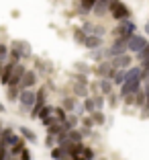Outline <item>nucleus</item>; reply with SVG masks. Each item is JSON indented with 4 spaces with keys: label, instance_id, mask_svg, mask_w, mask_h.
<instances>
[{
    "label": "nucleus",
    "instance_id": "nucleus-1",
    "mask_svg": "<svg viewBox=\"0 0 149 160\" xmlns=\"http://www.w3.org/2000/svg\"><path fill=\"white\" fill-rule=\"evenodd\" d=\"M108 10L112 12V17H114L117 21H125V19H129V17H131V10L127 8L125 4H123L121 0H110Z\"/></svg>",
    "mask_w": 149,
    "mask_h": 160
},
{
    "label": "nucleus",
    "instance_id": "nucleus-2",
    "mask_svg": "<svg viewBox=\"0 0 149 160\" xmlns=\"http://www.w3.org/2000/svg\"><path fill=\"white\" fill-rule=\"evenodd\" d=\"M19 103H21V109L29 111V109L33 107V103H35V92L29 90V88L21 90V92H19Z\"/></svg>",
    "mask_w": 149,
    "mask_h": 160
},
{
    "label": "nucleus",
    "instance_id": "nucleus-3",
    "mask_svg": "<svg viewBox=\"0 0 149 160\" xmlns=\"http://www.w3.org/2000/svg\"><path fill=\"white\" fill-rule=\"evenodd\" d=\"M145 43H147V39L141 37V35H129V39H127V49L137 53L141 47H145Z\"/></svg>",
    "mask_w": 149,
    "mask_h": 160
},
{
    "label": "nucleus",
    "instance_id": "nucleus-4",
    "mask_svg": "<svg viewBox=\"0 0 149 160\" xmlns=\"http://www.w3.org/2000/svg\"><path fill=\"white\" fill-rule=\"evenodd\" d=\"M23 74H25V66H21V64H16V62H14L12 72H10V78H8V82H6V84H8V86H19Z\"/></svg>",
    "mask_w": 149,
    "mask_h": 160
},
{
    "label": "nucleus",
    "instance_id": "nucleus-5",
    "mask_svg": "<svg viewBox=\"0 0 149 160\" xmlns=\"http://www.w3.org/2000/svg\"><path fill=\"white\" fill-rule=\"evenodd\" d=\"M45 94H47L45 88H41L37 94H35V103H33V107L29 109V111H31V117H37V113L41 111V107L45 105Z\"/></svg>",
    "mask_w": 149,
    "mask_h": 160
},
{
    "label": "nucleus",
    "instance_id": "nucleus-6",
    "mask_svg": "<svg viewBox=\"0 0 149 160\" xmlns=\"http://www.w3.org/2000/svg\"><path fill=\"white\" fill-rule=\"evenodd\" d=\"M141 88V80H125L123 82V88H121V97H127V94H135L137 90Z\"/></svg>",
    "mask_w": 149,
    "mask_h": 160
},
{
    "label": "nucleus",
    "instance_id": "nucleus-7",
    "mask_svg": "<svg viewBox=\"0 0 149 160\" xmlns=\"http://www.w3.org/2000/svg\"><path fill=\"white\" fill-rule=\"evenodd\" d=\"M133 31H135V23H131L129 19H125V23H121L114 29V33H117L119 37H129V35H133Z\"/></svg>",
    "mask_w": 149,
    "mask_h": 160
},
{
    "label": "nucleus",
    "instance_id": "nucleus-8",
    "mask_svg": "<svg viewBox=\"0 0 149 160\" xmlns=\"http://www.w3.org/2000/svg\"><path fill=\"white\" fill-rule=\"evenodd\" d=\"M127 39L129 37H121L112 43V47L108 49V56H119V53H125L127 52Z\"/></svg>",
    "mask_w": 149,
    "mask_h": 160
},
{
    "label": "nucleus",
    "instance_id": "nucleus-9",
    "mask_svg": "<svg viewBox=\"0 0 149 160\" xmlns=\"http://www.w3.org/2000/svg\"><path fill=\"white\" fill-rule=\"evenodd\" d=\"M35 80H37L35 72H31V70H25V74H23V78H21L19 86H21V88H31V86L35 84Z\"/></svg>",
    "mask_w": 149,
    "mask_h": 160
},
{
    "label": "nucleus",
    "instance_id": "nucleus-10",
    "mask_svg": "<svg viewBox=\"0 0 149 160\" xmlns=\"http://www.w3.org/2000/svg\"><path fill=\"white\" fill-rule=\"evenodd\" d=\"M108 4H110V0H96L94 6H92V12L96 17H102V14L108 12Z\"/></svg>",
    "mask_w": 149,
    "mask_h": 160
},
{
    "label": "nucleus",
    "instance_id": "nucleus-11",
    "mask_svg": "<svg viewBox=\"0 0 149 160\" xmlns=\"http://www.w3.org/2000/svg\"><path fill=\"white\" fill-rule=\"evenodd\" d=\"M82 45H86L88 49H94V47L102 45V39H100V35H86L84 41H82Z\"/></svg>",
    "mask_w": 149,
    "mask_h": 160
},
{
    "label": "nucleus",
    "instance_id": "nucleus-12",
    "mask_svg": "<svg viewBox=\"0 0 149 160\" xmlns=\"http://www.w3.org/2000/svg\"><path fill=\"white\" fill-rule=\"evenodd\" d=\"M112 66L114 68H127L131 66V56H125V53H119V56H112Z\"/></svg>",
    "mask_w": 149,
    "mask_h": 160
},
{
    "label": "nucleus",
    "instance_id": "nucleus-13",
    "mask_svg": "<svg viewBox=\"0 0 149 160\" xmlns=\"http://www.w3.org/2000/svg\"><path fill=\"white\" fill-rule=\"evenodd\" d=\"M12 66H14V62H8V64H2V66H0V82H2V84H6V82H8V78H10V72H12Z\"/></svg>",
    "mask_w": 149,
    "mask_h": 160
},
{
    "label": "nucleus",
    "instance_id": "nucleus-14",
    "mask_svg": "<svg viewBox=\"0 0 149 160\" xmlns=\"http://www.w3.org/2000/svg\"><path fill=\"white\" fill-rule=\"evenodd\" d=\"M96 86L100 88V92H102V94H110V90H112V88H110L112 84H110V80H108V78L98 80V84H96Z\"/></svg>",
    "mask_w": 149,
    "mask_h": 160
},
{
    "label": "nucleus",
    "instance_id": "nucleus-15",
    "mask_svg": "<svg viewBox=\"0 0 149 160\" xmlns=\"http://www.w3.org/2000/svg\"><path fill=\"white\" fill-rule=\"evenodd\" d=\"M141 80V68H131V70H125V80Z\"/></svg>",
    "mask_w": 149,
    "mask_h": 160
},
{
    "label": "nucleus",
    "instance_id": "nucleus-16",
    "mask_svg": "<svg viewBox=\"0 0 149 160\" xmlns=\"http://www.w3.org/2000/svg\"><path fill=\"white\" fill-rule=\"evenodd\" d=\"M16 45L21 49V58H31V45L27 41H16Z\"/></svg>",
    "mask_w": 149,
    "mask_h": 160
},
{
    "label": "nucleus",
    "instance_id": "nucleus-17",
    "mask_svg": "<svg viewBox=\"0 0 149 160\" xmlns=\"http://www.w3.org/2000/svg\"><path fill=\"white\" fill-rule=\"evenodd\" d=\"M137 53H139L137 58H139V60L143 62V66H147V62H149V43H145V47H141V49H139Z\"/></svg>",
    "mask_w": 149,
    "mask_h": 160
},
{
    "label": "nucleus",
    "instance_id": "nucleus-18",
    "mask_svg": "<svg viewBox=\"0 0 149 160\" xmlns=\"http://www.w3.org/2000/svg\"><path fill=\"white\" fill-rule=\"evenodd\" d=\"M96 74H98V76H102V78L110 76V74H112V68H110V64H100V66H98V70H96Z\"/></svg>",
    "mask_w": 149,
    "mask_h": 160
},
{
    "label": "nucleus",
    "instance_id": "nucleus-19",
    "mask_svg": "<svg viewBox=\"0 0 149 160\" xmlns=\"http://www.w3.org/2000/svg\"><path fill=\"white\" fill-rule=\"evenodd\" d=\"M51 158H55V160H59V158H70V154H68V152L59 146V148H53V150H51Z\"/></svg>",
    "mask_w": 149,
    "mask_h": 160
},
{
    "label": "nucleus",
    "instance_id": "nucleus-20",
    "mask_svg": "<svg viewBox=\"0 0 149 160\" xmlns=\"http://www.w3.org/2000/svg\"><path fill=\"white\" fill-rule=\"evenodd\" d=\"M21 136H25L29 142H37V136H35V132H33V129H29V127H21Z\"/></svg>",
    "mask_w": 149,
    "mask_h": 160
},
{
    "label": "nucleus",
    "instance_id": "nucleus-21",
    "mask_svg": "<svg viewBox=\"0 0 149 160\" xmlns=\"http://www.w3.org/2000/svg\"><path fill=\"white\" fill-rule=\"evenodd\" d=\"M76 123H78L76 115H65V119H63V127H65V129H72V127H76Z\"/></svg>",
    "mask_w": 149,
    "mask_h": 160
},
{
    "label": "nucleus",
    "instance_id": "nucleus-22",
    "mask_svg": "<svg viewBox=\"0 0 149 160\" xmlns=\"http://www.w3.org/2000/svg\"><path fill=\"white\" fill-rule=\"evenodd\" d=\"M10 58H12V62H19L21 60V49H19V45H16V41H14L12 47H10Z\"/></svg>",
    "mask_w": 149,
    "mask_h": 160
},
{
    "label": "nucleus",
    "instance_id": "nucleus-23",
    "mask_svg": "<svg viewBox=\"0 0 149 160\" xmlns=\"http://www.w3.org/2000/svg\"><path fill=\"white\" fill-rule=\"evenodd\" d=\"M74 92H76V97H86V92H88V88H86V84H82V82H78V84L74 86Z\"/></svg>",
    "mask_w": 149,
    "mask_h": 160
},
{
    "label": "nucleus",
    "instance_id": "nucleus-24",
    "mask_svg": "<svg viewBox=\"0 0 149 160\" xmlns=\"http://www.w3.org/2000/svg\"><path fill=\"white\" fill-rule=\"evenodd\" d=\"M90 115H92V121L96 123V125H102V123H104V115H102V113H98L96 109H94Z\"/></svg>",
    "mask_w": 149,
    "mask_h": 160
},
{
    "label": "nucleus",
    "instance_id": "nucleus-25",
    "mask_svg": "<svg viewBox=\"0 0 149 160\" xmlns=\"http://www.w3.org/2000/svg\"><path fill=\"white\" fill-rule=\"evenodd\" d=\"M19 92H21V86H10V90H8V99H10V101L19 99Z\"/></svg>",
    "mask_w": 149,
    "mask_h": 160
},
{
    "label": "nucleus",
    "instance_id": "nucleus-26",
    "mask_svg": "<svg viewBox=\"0 0 149 160\" xmlns=\"http://www.w3.org/2000/svg\"><path fill=\"white\" fill-rule=\"evenodd\" d=\"M63 109L72 113V111L76 109V101H74V99H65V101H63Z\"/></svg>",
    "mask_w": 149,
    "mask_h": 160
},
{
    "label": "nucleus",
    "instance_id": "nucleus-27",
    "mask_svg": "<svg viewBox=\"0 0 149 160\" xmlns=\"http://www.w3.org/2000/svg\"><path fill=\"white\" fill-rule=\"evenodd\" d=\"M68 138H70V140H74V142H82V133H80V132H76L74 127L70 129V133H68Z\"/></svg>",
    "mask_w": 149,
    "mask_h": 160
},
{
    "label": "nucleus",
    "instance_id": "nucleus-28",
    "mask_svg": "<svg viewBox=\"0 0 149 160\" xmlns=\"http://www.w3.org/2000/svg\"><path fill=\"white\" fill-rule=\"evenodd\" d=\"M94 2H96V0H80V4H82V10H92Z\"/></svg>",
    "mask_w": 149,
    "mask_h": 160
},
{
    "label": "nucleus",
    "instance_id": "nucleus-29",
    "mask_svg": "<svg viewBox=\"0 0 149 160\" xmlns=\"http://www.w3.org/2000/svg\"><path fill=\"white\" fill-rule=\"evenodd\" d=\"M80 154H82V158H94V150L92 148H82V152H80Z\"/></svg>",
    "mask_w": 149,
    "mask_h": 160
},
{
    "label": "nucleus",
    "instance_id": "nucleus-30",
    "mask_svg": "<svg viewBox=\"0 0 149 160\" xmlns=\"http://www.w3.org/2000/svg\"><path fill=\"white\" fill-rule=\"evenodd\" d=\"M114 82H117V84H123V82H125V70H119L117 74H114Z\"/></svg>",
    "mask_w": 149,
    "mask_h": 160
},
{
    "label": "nucleus",
    "instance_id": "nucleus-31",
    "mask_svg": "<svg viewBox=\"0 0 149 160\" xmlns=\"http://www.w3.org/2000/svg\"><path fill=\"white\" fill-rule=\"evenodd\" d=\"M6 56H8V47L0 43V64H2V62L6 60Z\"/></svg>",
    "mask_w": 149,
    "mask_h": 160
},
{
    "label": "nucleus",
    "instance_id": "nucleus-32",
    "mask_svg": "<svg viewBox=\"0 0 149 160\" xmlns=\"http://www.w3.org/2000/svg\"><path fill=\"white\" fill-rule=\"evenodd\" d=\"M8 148L4 146V144H2V142H0V160H4V158H8Z\"/></svg>",
    "mask_w": 149,
    "mask_h": 160
},
{
    "label": "nucleus",
    "instance_id": "nucleus-33",
    "mask_svg": "<svg viewBox=\"0 0 149 160\" xmlns=\"http://www.w3.org/2000/svg\"><path fill=\"white\" fill-rule=\"evenodd\" d=\"M76 41H78V43H82V41H84V37H86V33H84V29H76Z\"/></svg>",
    "mask_w": 149,
    "mask_h": 160
},
{
    "label": "nucleus",
    "instance_id": "nucleus-34",
    "mask_svg": "<svg viewBox=\"0 0 149 160\" xmlns=\"http://www.w3.org/2000/svg\"><path fill=\"white\" fill-rule=\"evenodd\" d=\"M84 109L88 111V113H92L94 109H96V107H94V101H92V99H86V101H84Z\"/></svg>",
    "mask_w": 149,
    "mask_h": 160
},
{
    "label": "nucleus",
    "instance_id": "nucleus-35",
    "mask_svg": "<svg viewBox=\"0 0 149 160\" xmlns=\"http://www.w3.org/2000/svg\"><path fill=\"white\" fill-rule=\"evenodd\" d=\"M53 115L57 117V121H63L65 119V111L63 109H53Z\"/></svg>",
    "mask_w": 149,
    "mask_h": 160
},
{
    "label": "nucleus",
    "instance_id": "nucleus-36",
    "mask_svg": "<svg viewBox=\"0 0 149 160\" xmlns=\"http://www.w3.org/2000/svg\"><path fill=\"white\" fill-rule=\"evenodd\" d=\"M135 99H137V105H139V107H141V105L145 103V94L141 92V88H139V90H137V92H135Z\"/></svg>",
    "mask_w": 149,
    "mask_h": 160
},
{
    "label": "nucleus",
    "instance_id": "nucleus-37",
    "mask_svg": "<svg viewBox=\"0 0 149 160\" xmlns=\"http://www.w3.org/2000/svg\"><path fill=\"white\" fill-rule=\"evenodd\" d=\"M74 68H76V70H82V72H88V66H86V64H82V62H76Z\"/></svg>",
    "mask_w": 149,
    "mask_h": 160
},
{
    "label": "nucleus",
    "instance_id": "nucleus-38",
    "mask_svg": "<svg viewBox=\"0 0 149 160\" xmlns=\"http://www.w3.org/2000/svg\"><path fill=\"white\" fill-rule=\"evenodd\" d=\"M92 101H94V107L96 109H100L104 105V99H100V97H96V99H92Z\"/></svg>",
    "mask_w": 149,
    "mask_h": 160
},
{
    "label": "nucleus",
    "instance_id": "nucleus-39",
    "mask_svg": "<svg viewBox=\"0 0 149 160\" xmlns=\"http://www.w3.org/2000/svg\"><path fill=\"white\" fill-rule=\"evenodd\" d=\"M21 158H23V160H29V158H31V152H29L27 148H23V150H21Z\"/></svg>",
    "mask_w": 149,
    "mask_h": 160
},
{
    "label": "nucleus",
    "instance_id": "nucleus-40",
    "mask_svg": "<svg viewBox=\"0 0 149 160\" xmlns=\"http://www.w3.org/2000/svg\"><path fill=\"white\" fill-rule=\"evenodd\" d=\"M82 123H84V125H86V127H88V129H90V127H92V125H94V121H92V117H84V119H82Z\"/></svg>",
    "mask_w": 149,
    "mask_h": 160
},
{
    "label": "nucleus",
    "instance_id": "nucleus-41",
    "mask_svg": "<svg viewBox=\"0 0 149 160\" xmlns=\"http://www.w3.org/2000/svg\"><path fill=\"white\" fill-rule=\"evenodd\" d=\"M74 78H76V80H78V82H82V84H88V80H86V78H84V76H78V74H76V76H74Z\"/></svg>",
    "mask_w": 149,
    "mask_h": 160
},
{
    "label": "nucleus",
    "instance_id": "nucleus-42",
    "mask_svg": "<svg viewBox=\"0 0 149 160\" xmlns=\"http://www.w3.org/2000/svg\"><path fill=\"white\" fill-rule=\"evenodd\" d=\"M145 33H147V35H149V23H147V25H145Z\"/></svg>",
    "mask_w": 149,
    "mask_h": 160
},
{
    "label": "nucleus",
    "instance_id": "nucleus-43",
    "mask_svg": "<svg viewBox=\"0 0 149 160\" xmlns=\"http://www.w3.org/2000/svg\"><path fill=\"white\" fill-rule=\"evenodd\" d=\"M0 113H4V105L0 103Z\"/></svg>",
    "mask_w": 149,
    "mask_h": 160
},
{
    "label": "nucleus",
    "instance_id": "nucleus-44",
    "mask_svg": "<svg viewBox=\"0 0 149 160\" xmlns=\"http://www.w3.org/2000/svg\"><path fill=\"white\" fill-rule=\"evenodd\" d=\"M145 72H149V62H147V66H145Z\"/></svg>",
    "mask_w": 149,
    "mask_h": 160
},
{
    "label": "nucleus",
    "instance_id": "nucleus-45",
    "mask_svg": "<svg viewBox=\"0 0 149 160\" xmlns=\"http://www.w3.org/2000/svg\"><path fill=\"white\" fill-rule=\"evenodd\" d=\"M0 129H2V127H0Z\"/></svg>",
    "mask_w": 149,
    "mask_h": 160
}]
</instances>
